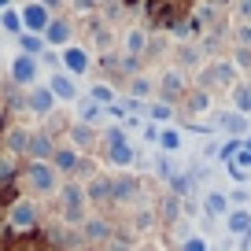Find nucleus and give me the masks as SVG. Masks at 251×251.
Segmentation results:
<instances>
[{
	"label": "nucleus",
	"mask_w": 251,
	"mask_h": 251,
	"mask_svg": "<svg viewBox=\"0 0 251 251\" xmlns=\"http://www.w3.org/2000/svg\"><path fill=\"white\" fill-rule=\"evenodd\" d=\"M30 185H33V192H52L55 170H52V166H45V163H33L30 166Z\"/></svg>",
	"instance_id": "f03ea898"
},
{
	"label": "nucleus",
	"mask_w": 251,
	"mask_h": 251,
	"mask_svg": "<svg viewBox=\"0 0 251 251\" xmlns=\"http://www.w3.org/2000/svg\"><path fill=\"white\" fill-rule=\"evenodd\" d=\"M8 4H11V0H0V8H8Z\"/></svg>",
	"instance_id": "37998d69"
},
{
	"label": "nucleus",
	"mask_w": 251,
	"mask_h": 251,
	"mask_svg": "<svg viewBox=\"0 0 251 251\" xmlns=\"http://www.w3.org/2000/svg\"><path fill=\"white\" fill-rule=\"evenodd\" d=\"M233 103H236V111H251V89H233Z\"/></svg>",
	"instance_id": "aec40b11"
},
{
	"label": "nucleus",
	"mask_w": 251,
	"mask_h": 251,
	"mask_svg": "<svg viewBox=\"0 0 251 251\" xmlns=\"http://www.w3.org/2000/svg\"><path fill=\"white\" fill-rule=\"evenodd\" d=\"M67 37H71V26L67 23H48V41L52 45H63Z\"/></svg>",
	"instance_id": "4468645a"
},
{
	"label": "nucleus",
	"mask_w": 251,
	"mask_h": 251,
	"mask_svg": "<svg viewBox=\"0 0 251 251\" xmlns=\"http://www.w3.org/2000/svg\"><path fill=\"white\" fill-rule=\"evenodd\" d=\"M96 115H100V103H93V100L78 103V118H81V122H89V118H96Z\"/></svg>",
	"instance_id": "5701e85b"
},
{
	"label": "nucleus",
	"mask_w": 251,
	"mask_h": 251,
	"mask_svg": "<svg viewBox=\"0 0 251 251\" xmlns=\"http://www.w3.org/2000/svg\"><path fill=\"white\" fill-rule=\"evenodd\" d=\"M148 45V37H144V30H129L126 33V52H129V59H137V52Z\"/></svg>",
	"instance_id": "9b49d317"
},
{
	"label": "nucleus",
	"mask_w": 251,
	"mask_h": 251,
	"mask_svg": "<svg viewBox=\"0 0 251 251\" xmlns=\"http://www.w3.org/2000/svg\"><path fill=\"white\" fill-rule=\"evenodd\" d=\"M185 251H203V240H200V236H192V240L185 244Z\"/></svg>",
	"instance_id": "f704fd0d"
},
{
	"label": "nucleus",
	"mask_w": 251,
	"mask_h": 251,
	"mask_svg": "<svg viewBox=\"0 0 251 251\" xmlns=\"http://www.w3.org/2000/svg\"><path fill=\"white\" fill-rule=\"evenodd\" d=\"M55 166H63V170L78 166V155H74V148H59V151H55Z\"/></svg>",
	"instance_id": "a211bd4d"
},
{
	"label": "nucleus",
	"mask_w": 251,
	"mask_h": 251,
	"mask_svg": "<svg viewBox=\"0 0 251 251\" xmlns=\"http://www.w3.org/2000/svg\"><path fill=\"white\" fill-rule=\"evenodd\" d=\"M233 78H236L233 63H214L211 71L203 74V81H207V85H233Z\"/></svg>",
	"instance_id": "7ed1b4c3"
},
{
	"label": "nucleus",
	"mask_w": 251,
	"mask_h": 251,
	"mask_svg": "<svg viewBox=\"0 0 251 251\" xmlns=\"http://www.w3.org/2000/svg\"><path fill=\"white\" fill-rule=\"evenodd\" d=\"M141 251H163V248H155V244H144V248Z\"/></svg>",
	"instance_id": "58836bf2"
},
{
	"label": "nucleus",
	"mask_w": 251,
	"mask_h": 251,
	"mask_svg": "<svg viewBox=\"0 0 251 251\" xmlns=\"http://www.w3.org/2000/svg\"><path fill=\"white\" fill-rule=\"evenodd\" d=\"M52 4H59V0H41V8H52Z\"/></svg>",
	"instance_id": "ea45409f"
},
{
	"label": "nucleus",
	"mask_w": 251,
	"mask_h": 251,
	"mask_svg": "<svg viewBox=\"0 0 251 251\" xmlns=\"http://www.w3.org/2000/svg\"><path fill=\"white\" fill-rule=\"evenodd\" d=\"M111 100V89L107 85H93V103H107Z\"/></svg>",
	"instance_id": "cd10ccee"
},
{
	"label": "nucleus",
	"mask_w": 251,
	"mask_h": 251,
	"mask_svg": "<svg viewBox=\"0 0 251 251\" xmlns=\"http://www.w3.org/2000/svg\"><path fill=\"white\" fill-rule=\"evenodd\" d=\"M159 89H163L166 100L181 96V93H185V78H181V71H166V74H163V81H159Z\"/></svg>",
	"instance_id": "39448f33"
},
{
	"label": "nucleus",
	"mask_w": 251,
	"mask_h": 251,
	"mask_svg": "<svg viewBox=\"0 0 251 251\" xmlns=\"http://www.w3.org/2000/svg\"><path fill=\"white\" fill-rule=\"evenodd\" d=\"M188 107H192V111H203V107H211V96H207V93H196L192 100H188Z\"/></svg>",
	"instance_id": "a878e982"
},
{
	"label": "nucleus",
	"mask_w": 251,
	"mask_h": 251,
	"mask_svg": "<svg viewBox=\"0 0 251 251\" xmlns=\"http://www.w3.org/2000/svg\"><path fill=\"white\" fill-rule=\"evenodd\" d=\"M251 229V214L248 211H236L233 218H229V233H248Z\"/></svg>",
	"instance_id": "dca6fc26"
},
{
	"label": "nucleus",
	"mask_w": 251,
	"mask_h": 251,
	"mask_svg": "<svg viewBox=\"0 0 251 251\" xmlns=\"http://www.w3.org/2000/svg\"><path fill=\"white\" fill-rule=\"evenodd\" d=\"M151 115H155V118H166V115H170V107H166V103H155V107H151Z\"/></svg>",
	"instance_id": "c9c22d12"
},
{
	"label": "nucleus",
	"mask_w": 251,
	"mask_h": 251,
	"mask_svg": "<svg viewBox=\"0 0 251 251\" xmlns=\"http://www.w3.org/2000/svg\"><path fill=\"white\" fill-rule=\"evenodd\" d=\"M137 192H141V185H137L133 177H122V181L111 185V196H115V200H133Z\"/></svg>",
	"instance_id": "6e6552de"
},
{
	"label": "nucleus",
	"mask_w": 251,
	"mask_h": 251,
	"mask_svg": "<svg viewBox=\"0 0 251 251\" xmlns=\"http://www.w3.org/2000/svg\"><path fill=\"white\" fill-rule=\"evenodd\" d=\"M33 222H37V211H33V203H26V200H19V203L11 207V226L26 229V226H33Z\"/></svg>",
	"instance_id": "20e7f679"
},
{
	"label": "nucleus",
	"mask_w": 251,
	"mask_h": 251,
	"mask_svg": "<svg viewBox=\"0 0 251 251\" xmlns=\"http://www.w3.org/2000/svg\"><path fill=\"white\" fill-rule=\"evenodd\" d=\"M96 48H111V30H96Z\"/></svg>",
	"instance_id": "7c9ffc66"
},
{
	"label": "nucleus",
	"mask_w": 251,
	"mask_h": 251,
	"mask_svg": "<svg viewBox=\"0 0 251 251\" xmlns=\"http://www.w3.org/2000/svg\"><path fill=\"white\" fill-rule=\"evenodd\" d=\"M236 41H240L244 48H251V23H244V26H236Z\"/></svg>",
	"instance_id": "bb28decb"
},
{
	"label": "nucleus",
	"mask_w": 251,
	"mask_h": 251,
	"mask_svg": "<svg viewBox=\"0 0 251 251\" xmlns=\"http://www.w3.org/2000/svg\"><path fill=\"white\" fill-rule=\"evenodd\" d=\"M240 15H248V19H251V0H240Z\"/></svg>",
	"instance_id": "4c0bfd02"
},
{
	"label": "nucleus",
	"mask_w": 251,
	"mask_h": 251,
	"mask_svg": "<svg viewBox=\"0 0 251 251\" xmlns=\"http://www.w3.org/2000/svg\"><path fill=\"white\" fill-rule=\"evenodd\" d=\"M163 148H170V151L177 148V133H163Z\"/></svg>",
	"instance_id": "72a5a7b5"
},
{
	"label": "nucleus",
	"mask_w": 251,
	"mask_h": 251,
	"mask_svg": "<svg viewBox=\"0 0 251 251\" xmlns=\"http://www.w3.org/2000/svg\"><path fill=\"white\" fill-rule=\"evenodd\" d=\"M74 141H78V144H89V141H93V129H89V126H74Z\"/></svg>",
	"instance_id": "c85d7f7f"
},
{
	"label": "nucleus",
	"mask_w": 251,
	"mask_h": 251,
	"mask_svg": "<svg viewBox=\"0 0 251 251\" xmlns=\"http://www.w3.org/2000/svg\"><path fill=\"white\" fill-rule=\"evenodd\" d=\"M174 192H188V181L185 177H174Z\"/></svg>",
	"instance_id": "e433bc0d"
},
{
	"label": "nucleus",
	"mask_w": 251,
	"mask_h": 251,
	"mask_svg": "<svg viewBox=\"0 0 251 251\" xmlns=\"http://www.w3.org/2000/svg\"><path fill=\"white\" fill-rule=\"evenodd\" d=\"M222 4H226V0H211V8H222Z\"/></svg>",
	"instance_id": "a19ab883"
},
{
	"label": "nucleus",
	"mask_w": 251,
	"mask_h": 251,
	"mask_svg": "<svg viewBox=\"0 0 251 251\" xmlns=\"http://www.w3.org/2000/svg\"><path fill=\"white\" fill-rule=\"evenodd\" d=\"M48 93L52 96H59V100H74V81L71 78H63V74H52V81H48Z\"/></svg>",
	"instance_id": "423d86ee"
},
{
	"label": "nucleus",
	"mask_w": 251,
	"mask_h": 251,
	"mask_svg": "<svg viewBox=\"0 0 251 251\" xmlns=\"http://www.w3.org/2000/svg\"><path fill=\"white\" fill-rule=\"evenodd\" d=\"M23 23L30 26V30H45V26H48V15H45V8H41V4H30V8L23 11Z\"/></svg>",
	"instance_id": "0eeeda50"
},
{
	"label": "nucleus",
	"mask_w": 251,
	"mask_h": 251,
	"mask_svg": "<svg viewBox=\"0 0 251 251\" xmlns=\"http://www.w3.org/2000/svg\"><path fill=\"white\" fill-rule=\"evenodd\" d=\"M203 207H207V214H222V211H226V196H218V192H207Z\"/></svg>",
	"instance_id": "6ab92c4d"
},
{
	"label": "nucleus",
	"mask_w": 251,
	"mask_h": 251,
	"mask_svg": "<svg viewBox=\"0 0 251 251\" xmlns=\"http://www.w3.org/2000/svg\"><path fill=\"white\" fill-rule=\"evenodd\" d=\"M85 236H96V240H103V236H107V226H103V222H89V226H85Z\"/></svg>",
	"instance_id": "393cba45"
},
{
	"label": "nucleus",
	"mask_w": 251,
	"mask_h": 251,
	"mask_svg": "<svg viewBox=\"0 0 251 251\" xmlns=\"http://www.w3.org/2000/svg\"><path fill=\"white\" fill-rule=\"evenodd\" d=\"M23 48H26V52H33V55H37V52H41V41H37V37H23Z\"/></svg>",
	"instance_id": "2f4dec72"
},
{
	"label": "nucleus",
	"mask_w": 251,
	"mask_h": 251,
	"mask_svg": "<svg viewBox=\"0 0 251 251\" xmlns=\"http://www.w3.org/2000/svg\"><path fill=\"white\" fill-rule=\"evenodd\" d=\"M67 67H71L74 74H81V71H85V67H89V63H85V52H78V48H71V52H67Z\"/></svg>",
	"instance_id": "f3484780"
},
{
	"label": "nucleus",
	"mask_w": 251,
	"mask_h": 251,
	"mask_svg": "<svg viewBox=\"0 0 251 251\" xmlns=\"http://www.w3.org/2000/svg\"><path fill=\"white\" fill-rule=\"evenodd\" d=\"M33 78H37V63L30 55H19L15 59V81H33Z\"/></svg>",
	"instance_id": "1a4fd4ad"
},
{
	"label": "nucleus",
	"mask_w": 251,
	"mask_h": 251,
	"mask_svg": "<svg viewBox=\"0 0 251 251\" xmlns=\"http://www.w3.org/2000/svg\"><path fill=\"white\" fill-rule=\"evenodd\" d=\"M103 144H107V148L122 144V129H107V133H103Z\"/></svg>",
	"instance_id": "c756f323"
},
{
	"label": "nucleus",
	"mask_w": 251,
	"mask_h": 251,
	"mask_svg": "<svg viewBox=\"0 0 251 251\" xmlns=\"http://www.w3.org/2000/svg\"><path fill=\"white\" fill-rule=\"evenodd\" d=\"M236 63H240V67H251V48H240V52H236Z\"/></svg>",
	"instance_id": "473e14b6"
},
{
	"label": "nucleus",
	"mask_w": 251,
	"mask_h": 251,
	"mask_svg": "<svg viewBox=\"0 0 251 251\" xmlns=\"http://www.w3.org/2000/svg\"><path fill=\"white\" fill-rule=\"evenodd\" d=\"M129 93H133V96H141V100H144V96L151 93V81H148V78H133V85H129Z\"/></svg>",
	"instance_id": "b1692460"
},
{
	"label": "nucleus",
	"mask_w": 251,
	"mask_h": 251,
	"mask_svg": "<svg viewBox=\"0 0 251 251\" xmlns=\"http://www.w3.org/2000/svg\"><path fill=\"white\" fill-rule=\"evenodd\" d=\"M30 107L45 115V111L52 107V93H48V89H33V93H30Z\"/></svg>",
	"instance_id": "f8f14e48"
},
{
	"label": "nucleus",
	"mask_w": 251,
	"mask_h": 251,
	"mask_svg": "<svg viewBox=\"0 0 251 251\" xmlns=\"http://www.w3.org/2000/svg\"><path fill=\"white\" fill-rule=\"evenodd\" d=\"M26 144H30V137H26L23 129H15V133H8V151H26Z\"/></svg>",
	"instance_id": "412c9836"
},
{
	"label": "nucleus",
	"mask_w": 251,
	"mask_h": 251,
	"mask_svg": "<svg viewBox=\"0 0 251 251\" xmlns=\"http://www.w3.org/2000/svg\"><path fill=\"white\" fill-rule=\"evenodd\" d=\"M111 251H126V248H118V244H111Z\"/></svg>",
	"instance_id": "79ce46f5"
},
{
	"label": "nucleus",
	"mask_w": 251,
	"mask_h": 251,
	"mask_svg": "<svg viewBox=\"0 0 251 251\" xmlns=\"http://www.w3.org/2000/svg\"><path fill=\"white\" fill-rule=\"evenodd\" d=\"M111 163H118V166H129L133 163V148H129V144H115V148H111Z\"/></svg>",
	"instance_id": "ddd939ff"
},
{
	"label": "nucleus",
	"mask_w": 251,
	"mask_h": 251,
	"mask_svg": "<svg viewBox=\"0 0 251 251\" xmlns=\"http://www.w3.org/2000/svg\"><path fill=\"white\" fill-rule=\"evenodd\" d=\"M63 222L67 226L85 222V192L78 185H63Z\"/></svg>",
	"instance_id": "f257e3e1"
},
{
	"label": "nucleus",
	"mask_w": 251,
	"mask_h": 251,
	"mask_svg": "<svg viewBox=\"0 0 251 251\" xmlns=\"http://www.w3.org/2000/svg\"><path fill=\"white\" fill-rule=\"evenodd\" d=\"M222 126H226L229 133H244V129H248V122H244V115H226V118H222Z\"/></svg>",
	"instance_id": "4be33fe9"
},
{
	"label": "nucleus",
	"mask_w": 251,
	"mask_h": 251,
	"mask_svg": "<svg viewBox=\"0 0 251 251\" xmlns=\"http://www.w3.org/2000/svg\"><path fill=\"white\" fill-rule=\"evenodd\" d=\"M89 200H111V181L96 177L93 185H89Z\"/></svg>",
	"instance_id": "2eb2a0df"
},
{
	"label": "nucleus",
	"mask_w": 251,
	"mask_h": 251,
	"mask_svg": "<svg viewBox=\"0 0 251 251\" xmlns=\"http://www.w3.org/2000/svg\"><path fill=\"white\" fill-rule=\"evenodd\" d=\"M26 151H30L33 159H45V155H52V144H48V137H45V133H37V137H30Z\"/></svg>",
	"instance_id": "9d476101"
}]
</instances>
